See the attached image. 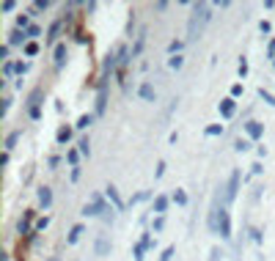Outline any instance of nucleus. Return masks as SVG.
I'll use <instances>...</instances> for the list:
<instances>
[{
	"instance_id": "nucleus-43",
	"label": "nucleus",
	"mask_w": 275,
	"mask_h": 261,
	"mask_svg": "<svg viewBox=\"0 0 275 261\" xmlns=\"http://www.w3.org/2000/svg\"><path fill=\"white\" fill-rule=\"evenodd\" d=\"M162 173H165V162H160V165H157V171H154V176H157V179H160V176H162Z\"/></svg>"
},
{
	"instance_id": "nucleus-26",
	"label": "nucleus",
	"mask_w": 275,
	"mask_h": 261,
	"mask_svg": "<svg viewBox=\"0 0 275 261\" xmlns=\"http://www.w3.org/2000/svg\"><path fill=\"white\" fill-rule=\"evenodd\" d=\"M182 44H185V42H179V39H174V42L168 44V53H171V55H179V50H182Z\"/></svg>"
},
{
	"instance_id": "nucleus-22",
	"label": "nucleus",
	"mask_w": 275,
	"mask_h": 261,
	"mask_svg": "<svg viewBox=\"0 0 275 261\" xmlns=\"http://www.w3.org/2000/svg\"><path fill=\"white\" fill-rule=\"evenodd\" d=\"M204 132H206V137L223 135V124H209V127H206V130H204Z\"/></svg>"
},
{
	"instance_id": "nucleus-18",
	"label": "nucleus",
	"mask_w": 275,
	"mask_h": 261,
	"mask_svg": "<svg viewBox=\"0 0 275 261\" xmlns=\"http://www.w3.org/2000/svg\"><path fill=\"white\" fill-rule=\"evenodd\" d=\"M80 234H83V226H80V223H77V226H72V231H69V237H66V242H69V245H74V242H77V239H80Z\"/></svg>"
},
{
	"instance_id": "nucleus-16",
	"label": "nucleus",
	"mask_w": 275,
	"mask_h": 261,
	"mask_svg": "<svg viewBox=\"0 0 275 261\" xmlns=\"http://www.w3.org/2000/svg\"><path fill=\"white\" fill-rule=\"evenodd\" d=\"M61 28H64V22H61V19H55V22L50 25V30H47V42H55V39H58Z\"/></svg>"
},
{
	"instance_id": "nucleus-40",
	"label": "nucleus",
	"mask_w": 275,
	"mask_h": 261,
	"mask_svg": "<svg viewBox=\"0 0 275 261\" xmlns=\"http://www.w3.org/2000/svg\"><path fill=\"white\" fill-rule=\"evenodd\" d=\"M149 198V193H138V196H132V203H138V201H146Z\"/></svg>"
},
{
	"instance_id": "nucleus-19",
	"label": "nucleus",
	"mask_w": 275,
	"mask_h": 261,
	"mask_svg": "<svg viewBox=\"0 0 275 261\" xmlns=\"http://www.w3.org/2000/svg\"><path fill=\"white\" fill-rule=\"evenodd\" d=\"M28 42V36H25V30H14L11 39H8V44H25Z\"/></svg>"
},
{
	"instance_id": "nucleus-3",
	"label": "nucleus",
	"mask_w": 275,
	"mask_h": 261,
	"mask_svg": "<svg viewBox=\"0 0 275 261\" xmlns=\"http://www.w3.org/2000/svg\"><path fill=\"white\" fill-rule=\"evenodd\" d=\"M108 209L110 206L102 201V196H96V193H94V196H91V203H85V206H83V214H85V217H96V214H105Z\"/></svg>"
},
{
	"instance_id": "nucleus-36",
	"label": "nucleus",
	"mask_w": 275,
	"mask_h": 261,
	"mask_svg": "<svg viewBox=\"0 0 275 261\" xmlns=\"http://www.w3.org/2000/svg\"><path fill=\"white\" fill-rule=\"evenodd\" d=\"M209 261H223V253H220V248H212V253H209Z\"/></svg>"
},
{
	"instance_id": "nucleus-15",
	"label": "nucleus",
	"mask_w": 275,
	"mask_h": 261,
	"mask_svg": "<svg viewBox=\"0 0 275 261\" xmlns=\"http://www.w3.org/2000/svg\"><path fill=\"white\" fill-rule=\"evenodd\" d=\"M165 209H168V198L165 196H157L154 198V206H151V212H157L162 217V214H165Z\"/></svg>"
},
{
	"instance_id": "nucleus-5",
	"label": "nucleus",
	"mask_w": 275,
	"mask_h": 261,
	"mask_svg": "<svg viewBox=\"0 0 275 261\" xmlns=\"http://www.w3.org/2000/svg\"><path fill=\"white\" fill-rule=\"evenodd\" d=\"M217 234H220L223 239L231 237V214H228V206L220 209V217H217Z\"/></svg>"
},
{
	"instance_id": "nucleus-10",
	"label": "nucleus",
	"mask_w": 275,
	"mask_h": 261,
	"mask_svg": "<svg viewBox=\"0 0 275 261\" xmlns=\"http://www.w3.org/2000/svg\"><path fill=\"white\" fill-rule=\"evenodd\" d=\"M110 248H113V245H110V239L108 237H99V239H96V245H94V256H99V259H102V256L110 253Z\"/></svg>"
},
{
	"instance_id": "nucleus-4",
	"label": "nucleus",
	"mask_w": 275,
	"mask_h": 261,
	"mask_svg": "<svg viewBox=\"0 0 275 261\" xmlns=\"http://www.w3.org/2000/svg\"><path fill=\"white\" fill-rule=\"evenodd\" d=\"M237 193H239V171H231V176H228L226 187H223V201L231 203L234 198H237Z\"/></svg>"
},
{
	"instance_id": "nucleus-11",
	"label": "nucleus",
	"mask_w": 275,
	"mask_h": 261,
	"mask_svg": "<svg viewBox=\"0 0 275 261\" xmlns=\"http://www.w3.org/2000/svg\"><path fill=\"white\" fill-rule=\"evenodd\" d=\"M66 58H69V50H66V44H55V69H64Z\"/></svg>"
},
{
	"instance_id": "nucleus-44",
	"label": "nucleus",
	"mask_w": 275,
	"mask_h": 261,
	"mask_svg": "<svg viewBox=\"0 0 275 261\" xmlns=\"http://www.w3.org/2000/svg\"><path fill=\"white\" fill-rule=\"evenodd\" d=\"M47 223H50L47 217H44V220H39V223H36V231H42V228H47Z\"/></svg>"
},
{
	"instance_id": "nucleus-42",
	"label": "nucleus",
	"mask_w": 275,
	"mask_h": 261,
	"mask_svg": "<svg viewBox=\"0 0 275 261\" xmlns=\"http://www.w3.org/2000/svg\"><path fill=\"white\" fill-rule=\"evenodd\" d=\"M77 154H80V151H69V154H66V157H69V162H72V165H77Z\"/></svg>"
},
{
	"instance_id": "nucleus-24",
	"label": "nucleus",
	"mask_w": 275,
	"mask_h": 261,
	"mask_svg": "<svg viewBox=\"0 0 275 261\" xmlns=\"http://www.w3.org/2000/svg\"><path fill=\"white\" fill-rule=\"evenodd\" d=\"M77 146H80V154H83V157H91V143H88V137H83Z\"/></svg>"
},
{
	"instance_id": "nucleus-8",
	"label": "nucleus",
	"mask_w": 275,
	"mask_h": 261,
	"mask_svg": "<svg viewBox=\"0 0 275 261\" xmlns=\"http://www.w3.org/2000/svg\"><path fill=\"white\" fill-rule=\"evenodd\" d=\"M245 132H248V137H251V140H259V137L264 135V124H262V121H248Z\"/></svg>"
},
{
	"instance_id": "nucleus-17",
	"label": "nucleus",
	"mask_w": 275,
	"mask_h": 261,
	"mask_svg": "<svg viewBox=\"0 0 275 261\" xmlns=\"http://www.w3.org/2000/svg\"><path fill=\"white\" fill-rule=\"evenodd\" d=\"M30 220H33V209H28V212H25V217L19 220V234H28V226H30Z\"/></svg>"
},
{
	"instance_id": "nucleus-14",
	"label": "nucleus",
	"mask_w": 275,
	"mask_h": 261,
	"mask_svg": "<svg viewBox=\"0 0 275 261\" xmlns=\"http://www.w3.org/2000/svg\"><path fill=\"white\" fill-rule=\"evenodd\" d=\"M105 190H108V198L113 201V206H116V209H124V203H121V196H119V190H116L113 184H108Z\"/></svg>"
},
{
	"instance_id": "nucleus-31",
	"label": "nucleus",
	"mask_w": 275,
	"mask_h": 261,
	"mask_svg": "<svg viewBox=\"0 0 275 261\" xmlns=\"http://www.w3.org/2000/svg\"><path fill=\"white\" fill-rule=\"evenodd\" d=\"M39 53V44L36 42H28L25 44V55H36Z\"/></svg>"
},
{
	"instance_id": "nucleus-2",
	"label": "nucleus",
	"mask_w": 275,
	"mask_h": 261,
	"mask_svg": "<svg viewBox=\"0 0 275 261\" xmlns=\"http://www.w3.org/2000/svg\"><path fill=\"white\" fill-rule=\"evenodd\" d=\"M119 61H121V64L127 61V50L121 47V44H116L113 53H108V58H105V64H102V71H105V77H108V74H113V69L119 66Z\"/></svg>"
},
{
	"instance_id": "nucleus-25",
	"label": "nucleus",
	"mask_w": 275,
	"mask_h": 261,
	"mask_svg": "<svg viewBox=\"0 0 275 261\" xmlns=\"http://www.w3.org/2000/svg\"><path fill=\"white\" fill-rule=\"evenodd\" d=\"M162 228H165V217H157L154 223H151V234H160Z\"/></svg>"
},
{
	"instance_id": "nucleus-35",
	"label": "nucleus",
	"mask_w": 275,
	"mask_h": 261,
	"mask_svg": "<svg viewBox=\"0 0 275 261\" xmlns=\"http://www.w3.org/2000/svg\"><path fill=\"white\" fill-rule=\"evenodd\" d=\"M47 6H50V0H36V3H33V11H44Z\"/></svg>"
},
{
	"instance_id": "nucleus-1",
	"label": "nucleus",
	"mask_w": 275,
	"mask_h": 261,
	"mask_svg": "<svg viewBox=\"0 0 275 261\" xmlns=\"http://www.w3.org/2000/svg\"><path fill=\"white\" fill-rule=\"evenodd\" d=\"M209 19H212L209 3H196V6H193L190 19H187V42H196V39H201L204 30H206V25H209Z\"/></svg>"
},
{
	"instance_id": "nucleus-33",
	"label": "nucleus",
	"mask_w": 275,
	"mask_h": 261,
	"mask_svg": "<svg viewBox=\"0 0 275 261\" xmlns=\"http://www.w3.org/2000/svg\"><path fill=\"white\" fill-rule=\"evenodd\" d=\"M234 148H237V151H248V148H251V140H237Z\"/></svg>"
},
{
	"instance_id": "nucleus-29",
	"label": "nucleus",
	"mask_w": 275,
	"mask_h": 261,
	"mask_svg": "<svg viewBox=\"0 0 275 261\" xmlns=\"http://www.w3.org/2000/svg\"><path fill=\"white\" fill-rule=\"evenodd\" d=\"M174 201L185 206V203H187V193H185V190H176V193H174Z\"/></svg>"
},
{
	"instance_id": "nucleus-6",
	"label": "nucleus",
	"mask_w": 275,
	"mask_h": 261,
	"mask_svg": "<svg viewBox=\"0 0 275 261\" xmlns=\"http://www.w3.org/2000/svg\"><path fill=\"white\" fill-rule=\"evenodd\" d=\"M151 245H154V239H151V234H146V237H143V239H140V242L135 245V250H132V256H135V261H143V253L151 248Z\"/></svg>"
},
{
	"instance_id": "nucleus-32",
	"label": "nucleus",
	"mask_w": 275,
	"mask_h": 261,
	"mask_svg": "<svg viewBox=\"0 0 275 261\" xmlns=\"http://www.w3.org/2000/svg\"><path fill=\"white\" fill-rule=\"evenodd\" d=\"M14 71H17V69H14V61H6V66H3V74H6V77H11Z\"/></svg>"
},
{
	"instance_id": "nucleus-21",
	"label": "nucleus",
	"mask_w": 275,
	"mask_h": 261,
	"mask_svg": "<svg viewBox=\"0 0 275 261\" xmlns=\"http://www.w3.org/2000/svg\"><path fill=\"white\" fill-rule=\"evenodd\" d=\"M17 140H19V130L8 132V137H6V151H11V148L17 146Z\"/></svg>"
},
{
	"instance_id": "nucleus-39",
	"label": "nucleus",
	"mask_w": 275,
	"mask_h": 261,
	"mask_svg": "<svg viewBox=\"0 0 275 261\" xmlns=\"http://www.w3.org/2000/svg\"><path fill=\"white\" fill-rule=\"evenodd\" d=\"M239 74H242V77H245V74H248V61H245V58L239 61Z\"/></svg>"
},
{
	"instance_id": "nucleus-41",
	"label": "nucleus",
	"mask_w": 275,
	"mask_h": 261,
	"mask_svg": "<svg viewBox=\"0 0 275 261\" xmlns=\"http://www.w3.org/2000/svg\"><path fill=\"white\" fill-rule=\"evenodd\" d=\"M239 94H242V85L234 83V85H231V96H239Z\"/></svg>"
},
{
	"instance_id": "nucleus-7",
	"label": "nucleus",
	"mask_w": 275,
	"mask_h": 261,
	"mask_svg": "<svg viewBox=\"0 0 275 261\" xmlns=\"http://www.w3.org/2000/svg\"><path fill=\"white\" fill-rule=\"evenodd\" d=\"M234 113H237V102H234V96L220 99V116H223V119H231Z\"/></svg>"
},
{
	"instance_id": "nucleus-12",
	"label": "nucleus",
	"mask_w": 275,
	"mask_h": 261,
	"mask_svg": "<svg viewBox=\"0 0 275 261\" xmlns=\"http://www.w3.org/2000/svg\"><path fill=\"white\" fill-rule=\"evenodd\" d=\"M105 102H108V88H105V83L99 85V96H96V116L105 113Z\"/></svg>"
},
{
	"instance_id": "nucleus-38",
	"label": "nucleus",
	"mask_w": 275,
	"mask_h": 261,
	"mask_svg": "<svg viewBox=\"0 0 275 261\" xmlns=\"http://www.w3.org/2000/svg\"><path fill=\"white\" fill-rule=\"evenodd\" d=\"M0 8H3V11H14V8H17V3H14V0H6Z\"/></svg>"
},
{
	"instance_id": "nucleus-27",
	"label": "nucleus",
	"mask_w": 275,
	"mask_h": 261,
	"mask_svg": "<svg viewBox=\"0 0 275 261\" xmlns=\"http://www.w3.org/2000/svg\"><path fill=\"white\" fill-rule=\"evenodd\" d=\"M91 121H94V116H88V113H85V116H80V119H77V130H85V127L91 124Z\"/></svg>"
},
{
	"instance_id": "nucleus-9",
	"label": "nucleus",
	"mask_w": 275,
	"mask_h": 261,
	"mask_svg": "<svg viewBox=\"0 0 275 261\" xmlns=\"http://www.w3.org/2000/svg\"><path fill=\"white\" fill-rule=\"evenodd\" d=\"M138 96H140V99H146V102H154L157 99V91H154V85H151V83H140Z\"/></svg>"
},
{
	"instance_id": "nucleus-46",
	"label": "nucleus",
	"mask_w": 275,
	"mask_h": 261,
	"mask_svg": "<svg viewBox=\"0 0 275 261\" xmlns=\"http://www.w3.org/2000/svg\"><path fill=\"white\" fill-rule=\"evenodd\" d=\"M50 261H61V259H58V256H53V259H50Z\"/></svg>"
},
{
	"instance_id": "nucleus-45",
	"label": "nucleus",
	"mask_w": 275,
	"mask_h": 261,
	"mask_svg": "<svg viewBox=\"0 0 275 261\" xmlns=\"http://www.w3.org/2000/svg\"><path fill=\"white\" fill-rule=\"evenodd\" d=\"M270 55H273V61H275V42H270Z\"/></svg>"
},
{
	"instance_id": "nucleus-34",
	"label": "nucleus",
	"mask_w": 275,
	"mask_h": 261,
	"mask_svg": "<svg viewBox=\"0 0 275 261\" xmlns=\"http://www.w3.org/2000/svg\"><path fill=\"white\" fill-rule=\"evenodd\" d=\"M174 245H171V248H165V250H162V256H160V261H171V256H174Z\"/></svg>"
},
{
	"instance_id": "nucleus-30",
	"label": "nucleus",
	"mask_w": 275,
	"mask_h": 261,
	"mask_svg": "<svg viewBox=\"0 0 275 261\" xmlns=\"http://www.w3.org/2000/svg\"><path fill=\"white\" fill-rule=\"evenodd\" d=\"M259 96H262V99L267 102V105H273V107H275V96L270 94V91H264V88H262V91H259Z\"/></svg>"
},
{
	"instance_id": "nucleus-20",
	"label": "nucleus",
	"mask_w": 275,
	"mask_h": 261,
	"mask_svg": "<svg viewBox=\"0 0 275 261\" xmlns=\"http://www.w3.org/2000/svg\"><path fill=\"white\" fill-rule=\"evenodd\" d=\"M69 137H72V130H69V127H61L58 135H55V140H58V143H69Z\"/></svg>"
},
{
	"instance_id": "nucleus-37",
	"label": "nucleus",
	"mask_w": 275,
	"mask_h": 261,
	"mask_svg": "<svg viewBox=\"0 0 275 261\" xmlns=\"http://www.w3.org/2000/svg\"><path fill=\"white\" fill-rule=\"evenodd\" d=\"M14 69H17V74H25V71H28V64H22V61H14Z\"/></svg>"
},
{
	"instance_id": "nucleus-28",
	"label": "nucleus",
	"mask_w": 275,
	"mask_h": 261,
	"mask_svg": "<svg viewBox=\"0 0 275 261\" xmlns=\"http://www.w3.org/2000/svg\"><path fill=\"white\" fill-rule=\"evenodd\" d=\"M25 36H28V39H36V36H42V28H39V25H30V28L25 30Z\"/></svg>"
},
{
	"instance_id": "nucleus-13",
	"label": "nucleus",
	"mask_w": 275,
	"mask_h": 261,
	"mask_svg": "<svg viewBox=\"0 0 275 261\" xmlns=\"http://www.w3.org/2000/svg\"><path fill=\"white\" fill-rule=\"evenodd\" d=\"M39 203L44 209H50V203H53V190L50 187H39Z\"/></svg>"
},
{
	"instance_id": "nucleus-23",
	"label": "nucleus",
	"mask_w": 275,
	"mask_h": 261,
	"mask_svg": "<svg viewBox=\"0 0 275 261\" xmlns=\"http://www.w3.org/2000/svg\"><path fill=\"white\" fill-rule=\"evenodd\" d=\"M168 66H171V69H182V66H185V58H182V55H171V58H168Z\"/></svg>"
}]
</instances>
